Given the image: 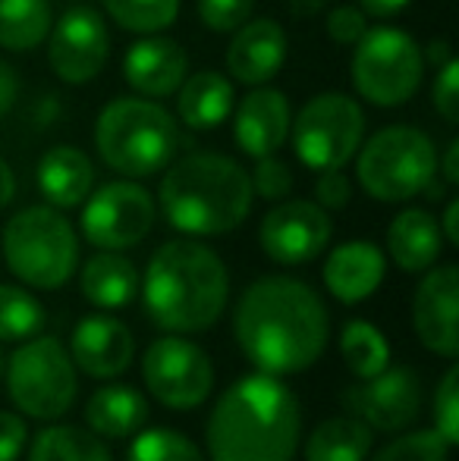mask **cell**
I'll list each match as a JSON object with an SVG mask.
<instances>
[{
	"label": "cell",
	"instance_id": "1",
	"mask_svg": "<svg viewBox=\"0 0 459 461\" xmlns=\"http://www.w3.org/2000/svg\"><path fill=\"white\" fill-rule=\"evenodd\" d=\"M233 333L262 374H302L325 355L331 321L321 295L296 276H262L245 285L233 314Z\"/></svg>",
	"mask_w": 459,
	"mask_h": 461
},
{
	"label": "cell",
	"instance_id": "2",
	"mask_svg": "<svg viewBox=\"0 0 459 461\" xmlns=\"http://www.w3.org/2000/svg\"><path fill=\"white\" fill-rule=\"evenodd\" d=\"M302 437V411L293 389L271 374L233 383L205 424L211 461H293Z\"/></svg>",
	"mask_w": 459,
	"mask_h": 461
},
{
	"label": "cell",
	"instance_id": "3",
	"mask_svg": "<svg viewBox=\"0 0 459 461\" xmlns=\"http://www.w3.org/2000/svg\"><path fill=\"white\" fill-rule=\"evenodd\" d=\"M230 276L221 255L196 239H173L151 255L142 279V302L154 327L177 336L205 333L221 321Z\"/></svg>",
	"mask_w": 459,
	"mask_h": 461
},
{
	"label": "cell",
	"instance_id": "4",
	"mask_svg": "<svg viewBox=\"0 0 459 461\" xmlns=\"http://www.w3.org/2000/svg\"><path fill=\"white\" fill-rule=\"evenodd\" d=\"M252 179L227 154L196 151L161 179V211L183 236H227L252 211Z\"/></svg>",
	"mask_w": 459,
	"mask_h": 461
},
{
	"label": "cell",
	"instance_id": "5",
	"mask_svg": "<svg viewBox=\"0 0 459 461\" xmlns=\"http://www.w3.org/2000/svg\"><path fill=\"white\" fill-rule=\"evenodd\" d=\"M95 148L120 176H154L177 158L179 122L154 97H116L95 120Z\"/></svg>",
	"mask_w": 459,
	"mask_h": 461
},
{
	"label": "cell",
	"instance_id": "6",
	"mask_svg": "<svg viewBox=\"0 0 459 461\" xmlns=\"http://www.w3.org/2000/svg\"><path fill=\"white\" fill-rule=\"evenodd\" d=\"M0 249L13 276L32 289H60L79 267V236L50 204L13 213L0 236Z\"/></svg>",
	"mask_w": 459,
	"mask_h": 461
},
{
	"label": "cell",
	"instance_id": "7",
	"mask_svg": "<svg viewBox=\"0 0 459 461\" xmlns=\"http://www.w3.org/2000/svg\"><path fill=\"white\" fill-rule=\"evenodd\" d=\"M355 154V179L384 204L416 198L437 176V148L416 126H384Z\"/></svg>",
	"mask_w": 459,
	"mask_h": 461
},
{
	"label": "cell",
	"instance_id": "8",
	"mask_svg": "<svg viewBox=\"0 0 459 461\" xmlns=\"http://www.w3.org/2000/svg\"><path fill=\"white\" fill-rule=\"evenodd\" d=\"M349 79L362 101L374 107H403L425 79V57L412 35L397 25H368L353 44Z\"/></svg>",
	"mask_w": 459,
	"mask_h": 461
},
{
	"label": "cell",
	"instance_id": "9",
	"mask_svg": "<svg viewBox=\"0 0 459 461\" xmlns=\"http://www.w3.org/2000/svg\"><path fill=\"white\" fill-rule=\"evenodd\" d=\"M76 365L60 339L32 336L6 361V393L19 414L32 420H57L76 402Z\"/></svg>",
	"mask_w": 459,
	"mask_h": 461
},
{
	"label": "cell",
	"instance_id": "10",
	"mask_svg": "<svg viewBox=\"0 0 459 461\" xmlns=\"http://www.w3.org/2000/svg\"><path fill=\"white\" fill-rule=\"evenodd\" d=\"M296 158L308 170H344L365 139V113L359 101L344 92H321L289 122Z\"/></svg>",
	"mask_w": 459,
	"mask_h": 461
},
{
	"label": "cell",
	"instance_id": "11",
	"mask_svg": "<svg viewBox=\"0 0 459 461\" xmlns=\"http://www.w3.org/2000/svg\"><path fill=\"white\" fill-rule=\"evenodd\" d=\"M142 380L164 408L192 411V408L205 405L215 389V361L202 346L170 333L145 348Z\"/></svg>",
	"mask_w": 459,
	"mask_h": 461
},
{
	"label": "cell",
	"instance_id": "12",
	"mask_svg": "<svg viewBox=\"0 0 459 461\" xmlns=\"http://www.w3.org/2000/svg\"><path fill=\"white\" fill-rule=\"evenodd\" d=\"M82 236L101 251H126L151 232L158 204L145 185L114 179L82 201Z\"/></svg>",
	"mask_w": 459,
	"mask_h": 461
},
{
	"label": "cell",
	"instance_id": "13",
	"mask_svg": "<svg viewBox=\"0 0 459 461\" xmlns=\"http://www.w3.org/2000/svg\"><path fill=\"white\" fill-rule=\"evenodd\" d=\"M111 57V35L92 6H73L48 32V63L67 86L98 79Z\"/></svg>",
	"mask_w": 459,
	"mask_h": 461
},
{
	"label": "cell",
	"instance_id": "14",
	"mask_svg": "<svg viewBox=\"0 0 459 461\" xmlns=\"http://www.w3.org/2000/svg\"><path fill=\"white\" fill-rule=\"evenodd\" d=\"M334 236V220L315 201H283V204L271 207L262 220V230H258V242L262 251L274 264H308L327 249Z\"/></svg>",
	"mask_w": 459,
	"mask_h": 461
},
{
	"label": "cell",
	"instance_id": "15",
	"mask_svg": "<svg viewBox=\"0 0 459 461\" xmlns=\"http://www.w3.org/2000/svg\"><path fill=\"white\" fill-rule=\"evenodd\" d=\"M349 414L378 433H399L422 411V380L409 367H390L349 386L344 395Z\"/></svg>",
	"mask_w": 459,
	"mask_h": 461
},
{
	"label": "cell",
	"instance_id": "16",
	"mask_svg": "<svg viewBox=\"0 0 459 461\" xmlns=\"http://www.w3.org/2000/svg\"><path fill=\"white\" fill-rule=\"evenodd\" d=\"M412 327L422 346L441 358L459 355V270L456 264L428 267L412 295Z\"/></svg>",
	"mask_w": 459,
	"mask_h": 461
},
{
	"label": "cell",
	"instance_id": "17",
	"mask_svg": "<svg viewBox=\"0 0 459 461\" xmlns=\"http://www.w3.org/2000/svg\"><path fill=\"white\" fill-rule=\"evenodd\" d=\"M69 358H73L76 370H82L92 380H114V376L126 374L135 358L133 330L107 314L82 317L73 327Z\"/></svg>",
	"mask_w": 459,
	"mask_h": 461
},
{
	"label": "cell",
	"instance_id": "18",
	"mask_svg": "<svg viewBox=\"0 0 459 461\" xmlns=\"http://www.w3.org/2000/svg\"><path fill=\"white\" fill-rule=\"evenodd\" d=\"M287 32L277 19H245L227 48V73L239 86H264L287 63Z\"/></svg>",
	"mask_w": 459,
	"mask_h": 461
},
{
	"label": "cell",
	"instance_id": "19",
	"mask_svg": "<svg viewBox=\"0 0 459 461\" xmlns=\"http://www.w3.org/2000/svg\"><path fill=\"white\" fill-rule=\"evenodd\" d=\"M186 76H189V57H186L183 44L158 35V32L129 44L126 57H123V79L142 97L161 101L167 95H177Z\"/></svg>",
	"mask_w": 459,
	"mask_h": 461
},
{
	"label": "cell",
	"instance_id": "20",
	"mask_svg": "<svg viewBox=\"0 0 459 461\" xmlns=\"http://www.w3.org/2000/svg\"><path fill=\"white\" fill-rule=\"evenodd\" d=\"M289 97L277 88L255 86L233 110V135L249 158H268L289 139Z\"/></svg>",
	"mask_w": 459,
	"mask_h": 461
},
{
	"label": "cell",
	"instance_id": "21",
	"mask_svg": "<svg viewBox=\"0 0 459 461\" xmlns=\"http://www.w3.org/2000/svg\"><path fill=\"white\" fill-rule=\"evenodd\" d=\"M387 274V258L368 239L344 242L327 255L325 261V285L340 304H359L378 292Z\"/></svg>",
	"mask_w": 459,
	"mask_h": 461
},
{
	"label": "cell",
	"instance_id": "22",
	"mask_svg": "<svg viewBox=\"0 0 459 461\" xmlns=\"http://www.w3.org/2000/svg\"><path fill=\"white\" fill-rule=\"evenodd\" d=\"M444 251V232L435 213L406 207L387 226V255L403 274H425Z\"/></svg>",
	"mask_w": 459,
	"mask_h": 461
},
{
	"label": "cell",
	"instance_id": "23",
	"mask_svg": "<svg viewBox=\"0 0 459 461\" xmlns=\"http://www.w3.org/2000/svg\"><path fill=\"white\" fill-rule=\"evenodd\" d=\"M38 192L50 207L69 211L88 198L95 185V167L86 151L73 145H57L38 160Z\"/></svg>",
	"mask_w": 459,
	"mask_h": 461
},
{
	"label": "cell",
	"instance_id": "24",
	"mask_svg": "<svg viewBox=\"0 0 459 461\" xmlns=\"http://www.w3.org/2000/svg\"><path fill=\"white\" fill-rule=\"evenodd\" d=\"M177 113L196 132H208L233 113V82L224 73L205 69V73L186 76L183 86L177 88Z\"/></svg>",
	"mask_w": 459,
	"mask_h": 461
},
{
	"label": "cell",
	"instance_id": "25",
	"mask_svg": "<svg viewBox=\"0 0 459 461\" xmlns=\"http://www.w3.org/2000/svg\"><path fill=\"white\" fill-rule=\"evenodd\" d=\"M148 420V402L133 386H101L86 402V424L101 439H126Z\"/></svg>",
	"mask_w": 459,
	"mask_h": 461
},
{
	"label": "cell",
	"instance_id": "26",
	"mask_svg": "<svg viewBox=\"0 0 459 461\" xmlns=\"http://www.w3.org/2000/svg\"><path fill=\"white\" fill-rule=\"evenodd\" d=\"M79 289L88 304L105 311H116L133 304L139 295V270L120 251H101L82 264Z\"/></svg>",
	"mask_w": 459,
	"mask_h": 461
},
{
	"label": "cell",
	"instance_id": "27",
	"mask_svg": "<svg viewBox=\"0 0 459 461\" xmlns=\"http://www.w3.org/2000/svg\"><path fill=\"white\" fill-rule=\"evenodd\" d=\"M374 430L355 414L327 418L308 433L306 461H365L372 456Z\"/></svg>",
	"mask_w": 459,
	"mask_h": 461
},
{
	"label": "cell",
	"instance_id": "28",
	"mask_svg": "<svg viewBox=\"0 0 459 461\" xmlns=\"http://www.w3.org/2000/svg\"><path fill=\"white\" fill-rule=\"evenodd\" d=\"M29 461H114L107 443L88 427L54 424L32 439Z\"/></svg>",
	"mask_w": 459,
	"mask_h": 461
},
{
	"label": "cell",
	"instance_id": "29",
	"mask_svg": "<svg viewBox=\"0 0 459 461\" xmlns=\"http://www.w3.org/2000/svg\"><path fill=\"white\" fill-rule=\"evenodd\" d=\"M54 10L48 0H0V48L23 54L48 38Z\"/></svg>",
	"mask_w": 459,
	"mask_h": 461
},
{
	"label": "cell",
	"instance_id": "30",
	"mask_svg": "<svg viewBox=\"0 0 459 461\" xmlns=\"http://www.w3.org/2000/svg\"><path fill=\"white\" fill-rule=\"evenodd\" d=\"M340 355H344L349 374L368 380L390 365V342L374 323L349 321L340 333Z\"/></svg>",
	"mask_w": 459,
	"mask_h": 461
},
{
	"label": "cell",
	"instance_id": "31",
	"mask_svg": "<svg viewBox=\"0 0 459 461\" xmlns=\"http://www.w3.org/2000/svg\"><path fill=\"white\" fill-rule=\"evenodd\" d=\"M44 304L23 285L4 283L0 285V342H25L41 333Z\"/></svg>",
	"mask_w": 459,
	"mask_h": 461
},
{
	"label": "cell",
	"instance_id": "32",
	"mask_svg": "<svg viewBox=\"0 0 459 461\" xmlns=\"http://www.w3.org/2000/svg\"><path fill=\"white\" fill-rule=\"evenodd\" d=\"M107 16L135 35H154L177 23L179 0H101Z\"/></svg>",
	"mask_w": 459,
	"mask_h": 461
},
{
	"label": "cell",
	"instance_id": "33",
	"mask_svg": "<svg viewBox=\"0 0 459 461\" xmlns=\"http://www.w3.org/2000/svg\"><path fill=\"white\" fill-rule=\"evenodd\" d=\"M126 461H205V456L186 433L170 427H151L135 433Z\"/></svg>",
	"mask_w": 459,
	"mask_h": 461
},
{
	"label": "cell",
	"instance_id": "34",
	"mask_svg": "<svg viewBox=\"0 0 459 461\" xmlns=\"http://www.w3.org/2000/svg\"><path fill=\"white\" fill-rule=\"evenodd\" d=\"M447 458H450V446L444 443V437L435 427H428V430H412L397 437L372 461H447Z\"/></svg>",
	"mask_w": 459,
	"mask_h": 461
},
{
	"label": "cell",
	"instance_id": "35",
	"mask_svg": "<svg viewBox=\"0 0 459 461\" xmlns=\"http://www.w3.org/2000/svg\"><path fill=\"white\" fill-rule=\"evenodd\" d=\"M431 411H435V430L454 449L459 443V370L456 367H447V374L441 376Z\"/></svg>",
	"mask_w": 459,
	"mask_h": 461
},
{
	"label": "cell",
	"instance_id": "36",
	"mask_svg": "<svg viewBox=\"0 0 459 461\" xmlns=\"http://www.w3.org/2000/svg\"><path fill=\"white\" fill-rule=\"evenodd\" d=\"M252 192L264 201H283L293 192V170L283 160H277L274 154L268 158H255V170L249 173Z\"/></svg>",
	"mask_w": 459,
	"mask_h": 461
},
{
	"label": "cell",
	"instance_id": "37",
	"mask_svg": "<svg viewBox=\"0 0 459 461\" xmlns=\"http://www.w3.org/2000/svg\"><path fill=\"white\" fill-rule=\"evenodd\" d=\"M196 6L202 25L217 32V35L236 32L252 16V0H198Z\"/></svg>",
	"mask_w": 459,
	"mask_h": 461
},
{
	"label": "cell",
	"instance_id": "38",
	"mask_svg": "<svg viewBox=\"0 0 459 461\" xmlns=\"http://www.w3.org/2000/svg\"><path fill=\"white\" fill-rule=\"evenodd\" d=\"M431 101H435V110L441 113V120L450 122V126H456L459 122V63H456V57H450L447 63L437 67Z\"/></svg>",
	"mask_w": 459,
	"mask_h": 461
},
{
	"label": "cell",
	"instance_id": "39",
	"mask_svg": "<svg viewBox=\"0 0 459 461\" xmlns=\"http://www.w3.org/2000/svg\"><path fill=\"white\" fill-rule=\"evenodd\" d=\"M368 29V16L355 4H340L327 13V35L337 44H355Z\"/></svg>",
	"mask_w": 459,
	"mask_h": 461
},
{
	"label": "cell",
	"instance_id": "40",
	"mask_svg": "<svg viewBox=\"0 0 459 461\" xmlns=\"http://www.w3.org/2000/svg\"><path fill=\"white\" fill-rule=\"evenodd\" d=\"M353 201V183L344 176V170H325L315 183V204L325 211H344Z\"/></svg>",
	"mask_w": 459,
	"mask_h": 461
},
{
	"label": "cell",
	"instance_id": "41",
	"mask_svg": "<svg viewBox=\"0 0 459 461\" xmlns=\"http://www.w3.org/2000/svg\"><path fill=\"white\" fill-rule=\"evenodd\" d=\"M29 443V424L23 414L0 411V461H16Z\"/></svg>",
	"mask_w": 459,
	"mask_h": 461
},
{
	"label": "cell",
	"instance_id": "42",
	"mask_svg": "<svg viewBox=\"0 0 459 461\" xmlns=\"http://www.w3.org/2000/svg\"><path fill=\"white\" fill-rule=\"evenodd\" d=\"M19 97V76L16 69H10L6 63H0V116H6L13 110Z\"/></svg>",
	"mask_w": 459,
	"mask_h": 461
},
{
	"label": "cell",
	"instance_id": "43",
	"mask_svg": "<svg viewBox=\"0 0 459 461\" xmlns=\"http://www.w3.org/2000/svg\"><path fill=\"white\" fill-rule=\"evenodd\" d=\"M359 10L365 16H374V19H387V16H397L409 6V0H355Z\"/></svg>",
	"mask_w": 459,
	"mask_h": 461
},
{
	"label": "cell",
	"instance_id": "44",
	"mask_svg": "<svg viewBox=\"0 0 459 461\" xmlns=\"http://www.w3.org/2000/svg\"><path fill=\"white\" fill-rule=\"evenodd\" d=\"M437 223H441L444 242L459 245V201L456 198L447 201V207H444V220H437Z\"/></svg>",
	"mask_w": 459,
	"mask_h": 461
},
{
	"label": "cell",
	"instance_id": "45",
	"mask_svg": "<svg viewBox=\"0 0 459 461\" xmlns=\"http://www.w3.org/2000/svg\"><path fill=\"white\" fill-rule=\"evenodd\" d=\"M437 170L444 173V183L447 185L459 183V139H450L447 151H444V164L437 160Z\"/></svg>",
	"mask_w": 459,
	"mask_h": 461
},
{
	"label": "cell",
	"instance_id": "46",
	"mask_svg": "<svg viewBox=\"0 0 459 461\" xmlns=\"http://www.w3.org/2000/svg\"><path fill=\"white\" fill-rule=\"evenodd\" d=\"M16 194V176H13V167L0 158V207H6Z\"/></svg>",
	"mask_w": 459,
	"mask_h": 461
},
{
	"label": "cell",
	"instance_id": "47",
	"mask_svg": "<svg viewBox=\"0 0 459 461\" xmlns=\"http://www.w3.org/2000/svg\"><path fill=\"white\" fill-rule=\"evenodd\" d=\"M327 4H331V0H293L289 10H293L296 19H308V16H318Z\"/></svg>",
	"mask_w": 459,
	"mask_h": 461
},
{
	"label": "cell",
	"instance_id": "48",
	"mask_svg": "<svg viewBox=\"0 0 459 461\" xmlns=\"http://www.w3.org/2000/svg\"><path fill=\"white\" fill-rule=\"evenodd\" d=\"M422 57L431 63V67H441V63H447L450 57H454V50H450L447 41H431L428 50H422Z\"/></svg>",
	"mask_w": 459,
	"mask_h": 461
},
{
	"label": "cell",
	"instance_id": "49",
	"mask_svg": "<svg viewBox=\"0 0 459 461\" xmlns=\"http://www.w3.org/2000/svg\"><path fill=\"white\" fill-rule=\"evenodd\" d=\"M0 374H4V352H0Z\"/></svg>",
	"mask_w": 459,
	"mask_h": 461
}]
</instances>
